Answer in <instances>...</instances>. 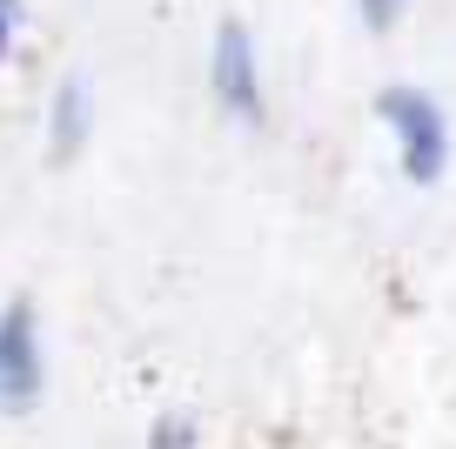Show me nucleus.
Masks as SVG:
<instances>
[{
  "label": "nucleus",
  "mask_w": 456,
  "mask_h": 449,
  "mask_svg": "<svg viewBox=\"0 0 456 449\" xmlns=\"http://www.w3.org/2000/svg\"><path fill=\"white\" fill-rule=\"evenodd\" d=\"M376 114H383V127L396 135L403 175H410L416 188H429L450 168V121H443L436 94H423V87H383V94H376Z\"/></svg>",
  "instance_id": "f257e3e1"
},
{
  "label": "nucleus",
  "mask_w": 456,
  "mask_h": 449,
  "mask_svg": "<svg viewBox=\"0 0 456 449\" xmlns=\"http://www.w3.org/2000/svg\"><path fill=\"white\" fill-rule=\"evenodd\" d=\"M208 81L235 121H262V74H256V34L242 20H222L208 47Z\"/></svg>",
  "instance_id": "7ed1b4c3"
},
{
  "label": "nucleus",
  "mask_w": 456,
  "mask_h": 449,
  "mask_svg": "<svg viewBox=\"0 0 456 449\" xmlns=\"http://www.w3.org/2000/svg\"><path fill=\"white\" fill-rule=\"evenodd\" d=\"M148 449H201L195 443V422H188V416H161L155 429H148Z\"/></svg>",
  "instance_id": "39448f33"
},
{
  "label": "nucleus",
  "mask_w": 456,
  "mask_h": 449,
  "mask_svg": "<svg viewBox=\"0 0 456 449\" xmlns=\"http://www.w3.org/2000/svg\"><path fill=\"white\" fill-rule=\"evenodd\" d=\"M87 114H94L87 81H61L54 87V108H47V155H54V161H68L74 148L87 141Z\"/></svg>",
  "instance_id": "20e7f679"
},
{
  "label": "nucleus",
  "mask_w": 456,
  "mask_h": 449,
  "mask_svg": "<svg viewBox=\"0 0 456 449\" xmlns=\"http://www.w3.org/2000/svg\"><path fill=\"white\" fill-rule=\"evenodd\" d=\"M41 382H47V363H41L34 302H7V309H0V409H7V416L34 409L41 403Z\"/></svg>",
  "instance_id": "f03ea898"
},
{
  "label": "nucleus",
  "mask_w": 456,
  "mask_h": 449,
  "mask_svg": "<svg viewBox=\"0 0 456 449\" xmlns=\"http://www.w3.org/2000/svg\"><path fill=\"white\" fill-rule=\"evenodd\" d=\"M356 7H362V28H370V34H389L410 0H356Z\"/></svg>",
  "instance_id": "423d86ee"
},
{
  "label": "nucleus",
  "mask_w": 456,
  "mask_h": 449,
  "mask_svg": "<svg viewBox=\"0 0 456 449\" xmlns=\"http://www.w3.org/2000/svg\"><path fill=\"white\" fill-rule=\"evenodd\" d=\"M7 41H14V0H0V54H7Z\"/></svg>",
  "instance_id": "0eeeda50"
}]
</instances>
